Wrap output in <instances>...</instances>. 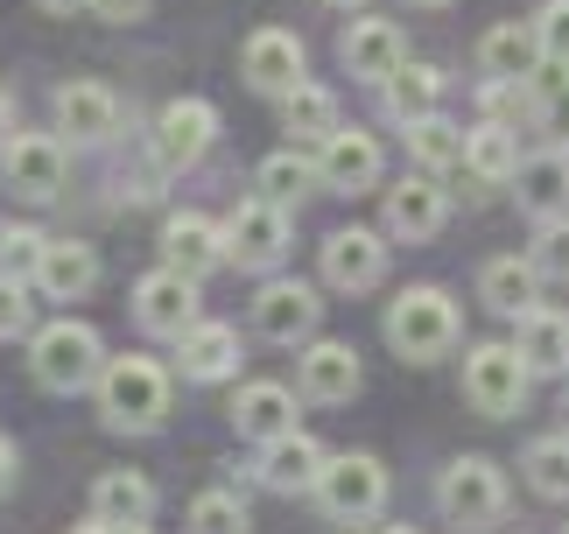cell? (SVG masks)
I'll use <instances>...</instances> for the list:
<instances>
[{"label": "cell", "instance_id": "12", "mask_svg": "<svg viewBox=\"0 0 569 534\" xmlns=\"http://www.w3.org/2000/svg\"><path fill=\"white\" fill-rule=\"evenodd\" d=\"M226 254L239 267H274L289 254V211L268 205V197H247V205L226 218Z\"/></svg>", "mask_w": 569, "mask_h": 534}, {"label": "cell", "instance_id": "18", "mask_svg": "<svg viewBox=\"0 0 569 534\" xmlns=\"http://www.w3.org/2000/svg\"><path fill=\"white\" fill-rule=\"evenodd\" d=\"M443 218H450V197H443V184L422 169V176H401V184L387 190V233L393 239H436L443 233Z\"/></svg>", "mask_w": 569, "mask_h": 534}, {"label": "cell", "instance_id": "46", "mask_svg": "<svg viewBox=\"0 0 569 534\" xmlns=\"http://www.w3.org/2000/svg\"><path fill=\"white\" fill-rule=\"evenodd\" d=\"M415 8H450V0H415Z\"/></svg>", "mask_w": 569, "mask_h": 534}, {"label": "cell", "instance_id": "31", "mask_svg": "<svg viewBox=\"0 0 569 534\" xmlns=\"http://www.w3.org/2000/svg\"><path fill=\"white\" fill-rule=\"evenodd\" d=\"M317 184H323V176H317V162H302L296 148H281V155H268V162L253 169V190L268 197V205H281V211H289V205H302V197H310Z\"/></svg>", "mask_w": 569, "mask_h": 534}, {"label": "cell", "instance_id": "11", "mask_svg": "<svg viewBox=\"0 0 569 534\" xmlns=\"http://www.w3.org/2000/svg\"><path fill=\"white\" fill-rule=\"evenodd\" d=\"M211 141H218V106H211V99H169V106H162V120H156V155H162V169L204 162Z\"/></svg>", "mask_w": 569, "mask_h": 534}, {"label": "cell", "instance_id": "30", "mask_svg": "<svg viewBox=\"0 0 569 534\" xmlns=\"http://www.w3.org/2000/svg\"><path fill=\"white\" fill-rule=\"evenodd\" d=\"M520 141H513V127H499V120H486V127H471V148H465V169L478 176V184H513L520 176Z\"/></svg>", "mask_w": 569, "mask_h": 534}, {"label": "cell", "instance_id": "44", "mask_svg": "<svg viewBox=\"0 0 569 534\" xmlns=\"http://www.w3.org/2000/svg\"><path fill=\"white\" fill-rule=\"evenodd\" d=\"M8 120H14V99H8V85H0V134H8Z\"/></svg>", "mask_w": 569, "mask_h": 534}, {"label": "cell", "instance_id": "14", "mask_svg": "<svg viewBox=\"0 0 569 534\" xmlns=\"http://www.w3.org/2000/svg\"><path fill=\"white\" fill-rule=\"evenodd\" d=\"M239 71H247L253 92L289 99L296 85H302V36H289V29H253L247 50H239Z\"/></svg>", "mask_w": 569, "mask_h": 534}, {"label": "cell", "instance_id": "32", "mask_svg": "<svg viewBox=\"0 0 569 534\" xmlns=\"http://www.w3.org/2000/svg\"><path fill=\"white\" fill-rule=\"evenodd\" d=\"M465 148H471V134L457 127V120H443V113H429V120H415V127H408V155H415V162H422L429 176L457 169V162H465Z\"/></svg>", "mask_w": 569, "mask_h": 534}, {"label": "cell", "instance_id": "40", "mask_svg": "<svg viewBox=\"0 0 569 534\" xmlns=\"http://www.w3.org/2000/svg\"><path fill=\"white\" fill-rule=\"evenodd\" d=\"M36 317V303H29V288H21V275H8L0 267V338H21Z\"/></svg>", "mask_w": 569, "mask_h": 534}, {"label": "cell", "instance_id": "37", "mask_svg": "<svg viewBox=\"0 0 569 534\" xmlns=\"http://www.w3.org/2000/svg\"><path fill=\"white\" fill-rule=\"evenodd\" d=\"M528 260H535V275H541V281H569V218H541V233H535Z\"/></svg>", "mask_w": 569, "mask_h": 534}, {"label": "cell", "instance_id": "13", "mask_svg": "<svg viewBox=\"0 0 569 534\" xmlns=\"http://www.w3.org/2000/svg\"><path fill=\"white\" fill-rule=\"evenodd\" d=\"M226 226H211L204 211H169L162 218V267H177V275L204 281L211 267H226Z\"/></svg>", "mask_w": 569, "mask_h": 534}, {"label": "cell", "instance_id": "43", "mask_svg": "<svg viewBox=\"0 0 569 534\" xmlns=\"http://www.w3.org/2000/svg\"><path fill=\"white\" fill-rule=\"evenodd\" d=\"M42 14H78V8H92V0H36Z\"/></svg>", "mask_w": 569, "mask_h": 534}, {"label": "cell", "instance_id": "38", "mask_svg": "<svg viewBox=\"0 0 569 534\" xmlns=\"http://www.w3.org/2000/svg\"><path fill=\"white\" fill-rule=\"evenodd\" d=\"M42 247H50V239H42L36 226H0V267H8V275H36Z\"/></svg>", "mask_w": 569, "mask_h": 534}, {"label": "cell", "instance_id": "6", "mask_svg": "<svg viewBox=\"0 0 569 534\" xmlns=\"http://www.w3.org/2000/svg\"><path fill=\"white\" fill-rule=\"evenodd\" d=\"M436 506L457 521V527H486L507 514V472H499L492 457H457L443 485H436Z\"/></svg>", "mask_w": 569, "mask_h": 534}, {"label": "cell", "instance_id": "49", "mask_svg": "<svg viewBox=\"0 0 569 534\" xmlns=\"http://www.w3.org/2000/svg\"><path fill=\"white\" fill-rule=\"evenodd\" d=\"M92 534H99V527H92Z\"/></svg>", "mask_w": 569, "mask_h": 534}, {"label": "cell", "instance_id": "35", "mask_svg": "<svg viewBox=\"0 0 569 534\" xmlns=\"http://www.w3.org/2000/svg\"><path fill=\"white\" fill-rule=\"evenodd\" d=\"M535 92H541V134H549L556 148H569V71L562 63H541Z\"/></svg>", "mask_w": 569, "mask_h": 534}, {"label": "cell", "instance_id": "7", "mask_svg": "<svg viewBox=\"0 0 569 534\" xmlns=\"http://www.w3.org/2000/svg\"><path fill=\"white\" fill-rule=\"evenodd\" d=\"M0 176H8L14 197L50 205L63 190V141L57 134H8V141H0Z\"/></svg>", "mask_w": 569, "mask_h": 534}, {"label": "cell", "instance_id": "5", "mask_svg": "<svg viewBox=\"0 0 569 534\" xmlns=\"http://www.w3.org/2000/svg\"><path fill=\"white\" fill-rule=\"evenodd\" d=\"M317 506L331 521H373L380 506H387V464L380 457H366V451H345L323 464V478H317Z\"/></svg>", "mask_w": 569, "mask_h": 534}, {"label": "cell", "instance_id": "10", "mask_svg": "<svg viewBox=\"0 0 569 534\" xmlns=\"http://www.w3.org/2000/svg\"><path fill=\"white\" fill-rule=\"evenodd\" d=\"M338 57H345V71H352V78L387 85V78L408 63V36L393 29V21H380V14H359V21H345Z\"/></svg>", "mask_w": 569, "mask_h": 534}, {"label": "cell", "instance_id": "24", "mask_svg": "<svg viewBox=\"0 0 569 534\" xmlns=\"http://www.w3.org/2000/svg\"><path fill=\"white\" fill-rule=\"evenodd\" d=\"M478 63H486V78H541V36L535 21H499V29L478 42Z\"/></svg>", "mask_w": 569, "mask_h": 534}, {"label": "cell", "instance_id": "29", "mask_svg": "<svg viewBox=\"0 0 569 534\" xmlns=\"http://www.w3.org/2000/svg\"><path fill=\"white\" fill-rule=\"evenodd\" d=\"M513 345H520V359H528L535 373H569V317H562V309L535 303L528 317H520Z\"/></svg>", "mask_w": 569, "mask_h": 534}, {"label": "cell", "instance_id": "47", "mask_svg": "<svg viewBox=\"0 0 569 534\" xmlns=\"http://www.w3.org/2000/svg\"><path fill=\"white\" fill-rule=\"evenodd\" d=\"M380 534H415V527H380Z\"/></svg>", "mask_w": 569, "mask_h": 534}, {"label": "cell", "instance_id": "22", "mask_svg": "<svg viewBox=\"0 0 569 534\" xmlns=\"http://www.w3.org/2000/svg\"><path fill=\"white\" fill-rule=\"evenodd\" d=\"M177 359H183V380H197V387L232 380L239 373V330L232 324H197L177 338Z\"/></svg>", "mask_w": 569, "mask_h": 534}, {"label": "cell", "instance_id": "9", "mask_svg": "<svg viewBox=\"0 0 569 534\" xmlns=\"http://www.w3.org/2000/svg\"><path fill=\"white\" fill-rule=\"evenodd\" d=\"M317 317H323V303H317V288L310 281H268L253 296V330L268 345H302V338H317Z\"/></svg>", "mask_w": 569, "mask_h": 534}, {"label": "cell", "instance_id": "25", "mask_svg": "<svg viewBox=\"0 0 569 534\" xmlns=\"http://www.w3.org/2000/svg\"><path fill=\"white\" fill-rule=\"evenodd\" d=\"M380 106H387V120H393V127L429 120L436 106H443V71H436V63H401V71L380 85Z\"/></svg>", "mask_w": 569, "mask_h": 534}, {"label": "cell", "instance_id": "41", "mask_svg": "<svg viewBox=\"0 0 569 534\" xmlns=\"http://www.w3.org/2000/svg\"><path fill=\"white\" fill-rule=\"evenodd\" d=\"M92 14H99V21H113V29H127V21H141V14H148V0H92Z\"/></svg>", "mask_w": 569, "mask_h": 534}, {"label": "cell", "instance_id": "36", "mask_svg": "<svg viewBox=\"0 0 569 534\" xmlns=\"http://www.w3.org/2000/svg\"><path fill=\"white\" fill-rule=\"evenodd\" d=\"M190 534H247V506L232 493H197L190 500Z\"/></svg>", "mask_w": 569, "mask_h": 534}, {"label": "cell", "instance_id": "34", "mask_svg": "<svg viewBox=\"0 0 569 534\" xmlns=\"http://www.w3.org/2000/svg\"><path fill=\"white\" fill-rule=\"evenodd\" d=\"M520 472H528V485L541 500H569V436H541Z\"/></svg>", "mask_w": 569, "mask_h": 534}, {"label": "cell", "instance_id": "2", "mask_svg": "<svg viewBox=\"0 0 569 534\" xmlns=\"http://www.w3.org/2000/svg\"><path fill=\"white\" fill-rule=\"evenodd\" d=\"M387 345L401 352L408 366H429V359H443V352L457 345V303H450L436 281H415V288H401V296L387 303Z\"/></svg>", "mask_w": 569, "mask_h": 534}, {"label": "cell", "instance_id": "16", "mask_svg": "<svg viewBox=\"0 0 569 534\" xmlns=\"http://www.w3.org/2000/svg\"><path fill=\"white\" fill-rule=\"evenodd\" d=\"M317 176H323V190H338V197L373 190L380 184V141L359 134V127H338L331 141H317Z\"/></svg>", "mask_w": 569, "mask_h": 534}, {"label": "cell", "instance_id": "27", "mask_svg": "<svg viewBox=\"0 0 569 534\" xmlns=\"http://www.w3.org/2000/svg\"><path fill=\"white\" fill-rule=\"evenodd\" d=\"M535 288H541V275H535L528 254H499V260H486V275H478V296H486V309H499V317H528Z\"/></svg>", "mask_w": 569, "mask_h": 534}, {"label": "cell", "instance_id": "1", "mask_svg": "<svg viewBox=\"0 0 569 534\" xmlns=\"http://www.w3.org/2000/svg\"><path fill=\"white\" fill-rule=\"evenodd\" d=\"M99 415H106V429H120V436L162 429V415H169V373L156 359H141V352L106 359V373H99Z\"/></svg>", "mask_w": 569, "mask_h": 534}, {"label": "cell", "instance_id": "39", "mask_svg": "<svg viewBox=\"0 0 569 534\" xmlns=\"http://www.w3.org/2000/svg\"><path fill=\"white\" fill-rule=\"evenodd\" d=\"M535 36H541V57L569 71V0H549V8L535 14Z\"/></svg>", "mask_w": 569, "mask_h": 534}, {"label": "cell", "instance_id": "17", "mask_svg": "<svg viewBox=\"0 0 569 534\" xmlns=\"http://www.w3.org/2000/svg\"><path fill=\"white\" fill-rule=\"evenodd\" d=\"M296 387H302V400H323V408L352 400L359 394V352L338 338H310L296 359Z\"/></svg>", "mask_w": 569, "mask_h": 534}, {"label": "cell", "instance_id": "26", "mask_svg": "<svg viewBox=\"0 0 569 534\" xmlns=\"http://www.w3.org/2000/svg\"><path fill=\"white\" fill-rule=\"evenodd\" d=\"M148 514H156V485L141 472H99V485H92V521L99 527H141Z\"/></svg>", "mask_w": 569, "mask_h": 534}, {"label": "cell", "instance_id": "33", "mask_svg": "<svg viewBox=\"0 0 569 534\" xmlns=\"http://www.w3.org/2000/svg\"><path fill=\"white\" fill-rule=\"evenodd\" d=\"M281 127H289L296 141H331L345 120H338V99L323 92V85H296V92L281 99Z\"/></svg>", "mask_w": 569, "mask_h": 534}, {"label": "cell", "instance_id": "15", "mask_svg": "<svg viewBox=\"0 0 569 534\" xmlns=\"http://www.w3.org/2000/svg\"><path fill=\"white\" fill-rule=\"evenodd\" d=\"M387 275V239L366 233V226H345L323 239V281L345 288V296H366V288H380Z\"/></svg>", "mask_w": 569, "mask_h": 534}, {"label": "cell", "instance_id": "21", "mask_svg": "<svg viewBox=\"0 0 569 534\" xmlns=\"http://www.w3.org/2000/svg\"><path fill=\"white\" fill-rule=\"evenodd\" d=\"M232 429L253 436V443L289 436V429H296V394L281 387V380H247V387L232 394Z\"/></svg>", "mask_w": 569, "mask_h": 534}, {"label": "cell", "instance_id": "23", "mask_svg": "<svg viewBox=\"0 0 569 534\" xmlns=\"http://www.w3.org/2000/svg\"><path fill=\"white\" fill-rule=\"evenodd\" d=\"M99 281V254L84 247V239H50V247H42V267H36V288L50 303H78L84 288Z\"/></svg>", "mask_w": 569, "mask_h": 534}, {"label": "cell", "instance_id": "19", "mask_svg": "<svg viewBox=\"0 0 569 534\" xmlns=\"http://www.w3.org/2000/svg\"><path fill=\"white\" fill-rule=\"evenodd\" d=\"M113 127H120V99L106 92L99 78L57 85V134H71V141L99 148V141H113Z\"/></svg>", "mask_w": 569, "mask_h": 534}, {"label": "cell", "instance_id": "28", "mask_svg": "<svg viewBox=\"0 0 569 534\" xmlns=\"http://www.w3.org/2000/svg\"><path fill=\"white\" fill-rule=\"evenodd\" d=\"M520 205H528L535 218H556L562 205H569V148H541V155H528V162H520Z\"/></svg>", "mask_w": 569, "mask_h": 534}, {"label": "cell", "instance_id": "45", "mask_svg": "<svg viewBox=\"0 0 569 534\" xmlns=\"http://www.w3.org/2000/svg\"><path fill=\"white\" fill-rule=\"evenodd\" d=\"M92 527H99V521H92ZM99 534H148V521H141V527H99Z\"/></svg>", "mask_w": 569, "mask_h": 534}, {"label": "cell", "instance_id": "20", "mask_svg": "<svg viewBox=\"0 0 569 534\" xmlns=\"http://www.w3.org/2000/svg\"><path fill=\"white\" fill-rule=\"evenodd\" d=\"M323 464H331V457H323L317 436H302V429L260 443V485H268V493H317Z\"/></svg>", "mask_w": 569, "mask_h": 534}, {"label": "cell", "instance_id": "8", "mask_svg": "<svg viewBox=\"0 0 569 534\" xmlns=\"http://www.w3.org/2000/svg\"><path fill=\"white\" fill-rule=\"evenodd\" d=\"M134 317L148 338H183V330H197L204 317H197V281L177 275V267H156V275H141L134 288Z\"/></svg>", "mask_w": 569, "mask_h": 534}, {"label": "cell", "instance_id": "3", "mask_svg": "<svg viewBox=\"0 0 569 534\" xmlns=\"http://www.w3.org/2000/svg\"><path fill=\"white\" fill-rule=\"evenodd\" d=\"M29 366H36V380L50 387V394H78V387H99V373H106V345H99V330H92V324L63 317V324H42V330H36Z\"/></svg>", "mask_w": 569, "mask_h": 534}, {"label": "cell", "instance_id": "48", "mask_svg": "<svg viewBox=\"0 0 569 534\" xmlns=\"http://www.w3.org/2000/svg\"><path fill=\"white\" fill-rule=\"evenodd\" d=\"M331 8H359V0H331Z\"/></svg>", "mask_w": 569, "mask_h": 534}, {"label": "cell", "instance_id": "4", "mask_svg": "<svg viewBox=\"0 0 569 534\" xmlns=\"http://www.w3.org/2000/svg\"><path fill=\"white\" fill-rule=\"evenodd\" d=\"M535 387V366L520 359V345L507 338H492V345H471V359H465V400L478 415H520V400H528Z\"/></svg>", "mask_w": 569, "mask_h": 534}, {"label": "cell", "instance_id": "42", "mask_svg": "<svg viewBox=\"0 0 569 534\" xmlns=\"http://www.w3.org/2000/svg\"><path fill=\"white\" fill-rule=\"evenodd\" d=\"M8 485H14V443L0 436V493H8Z\"/></svg>", "mask_w": 569, "mask_h": 534}]
</instances>
